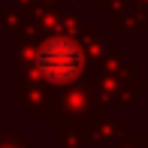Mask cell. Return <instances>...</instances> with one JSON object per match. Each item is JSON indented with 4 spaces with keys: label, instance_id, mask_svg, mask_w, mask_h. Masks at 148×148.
Masks as SVG:
<instances>
[{
    "label": "cell",
    "instance_id": "obj_1",
    "mask_svg": "<svg viewBox=\"0 0 148 148\" xmlns=\"http://www.w3.org/2000/svg\"><path fill=\"white\" fill-rule=\"evenodd\" d=\"M82 49H79L73 39L55 36L36 51V70L42 73L49 82H70L82 73Z\"/></svg>",
    "mask_w": 148,
    "mask_h": 148
}]
</instances>
